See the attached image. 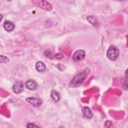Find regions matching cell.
I'll return each instance as SVG.
<instances>
[{
    "label": "cell",
    "mask_w": 128,
    "mask_h": 128,
    "mask_svg": "<svg viewBox=\"0 0 128 128\" xmlns=\"http://www.w3.org/2000/svg\"><path fill=\"white\" fill-rule=\"evenodd\" d=\"M86 70L76 75L70 82L69 87L76 88L79 86L86 77L88 74V72Z\"/></svg>",
    "instance_id": "obj_1"
},
{
    "label": "cell",
    "mask_w": 128,
    "mask_h": 128,
    "mask_svg": "<svg viewBox=\"0 0 128 128\" xmlns=\"http://www.w3.org/2000/svg\"><path fill=\"white\" fill-rule=\"evenodd\" d=\"M119 54V50L116 46H110L107 50L106 56L110 60H115L118 58Z\"/></svg>",
    "instance_id": "obj_2"
},
{
    "label": "cell",
    "mask_w": 128,
    "mask_h": 128,
    "mask_svg": "<svg viewBox=\"0 0 128 128\" xmlns=\"http://www.w3.org/2000/svg\"><path fill=\"white\" fill-rule=\"evenodd\" d=\"M32 2L34 4H36V6L40 7L46 10H50L52 9V6L50 4L45 0H35L32 1Z\"/></svg>",
    "instance_id": "obj_3"
},
{
    "label": "cell",
    "mask_w": 128,
    "mask_h": 128,
    "mask_svg": "<svg viewBox=\"0 0 128 128\" xmlns=\"http://www.w3.org/2000/svg\"><path fill=\"white\" fill-rule=\"evenodd\" d=\"M86 54L85 52L82 50H76L72 56V59L74 61H80L84 59Z\"/></svg>",
    "instance_id": "obj_4"
},
{
    "label": "cell",
    "mask_w": 128,
    "mask_h": 128,
    "mask_svg": "<svg viewBox=\"0 0 128 128\" xmlns=\"http://www.w3.org/2000/svg\"><path fill=\"white\" fill-rule=\"evenodd\" d=\"M26 101L30 103V104L36 107L40 106L42 103V100L41 98L35 97L27 98H26Z\"/></svg>",
    "instance_id": "obj_5"
},
{
    "label": "cell",
    "mask_w": 128,
    "mask_h": 128,
    "mask_svg": "<svg viewBox=\"0 0 128 128\" xmlns=\"http://www.w3.org/2000/svg\"><path fill=\"white\" fill-rule=\"evenodd\" d=\"M12 90L16 94H20L22 92L24 89V84L21 82H17L14 84L12 86Z\"/></svg>",
    "instance_id": "obj_6"
},
{
    "label": "cell",
    "mask_w": 128,
    "mask_h": 128,
    "mask_svg": "<svg viewBox=\"0 0 128 128\" xmlns=\"http://www.w3.org/2000/svg\"><path fill=\"white\" fill-rule=\"evenodd\" d=\"M25 86L28 90H34L38 88V84L34 80H29L26 82Z\"/></svg>",
    "instance_id": "obj_7"
},
{
    "label": "cell",
    "mask_w": 128,
    "mask_h": 128,
    "mask_svg": "<svg viewBox=\"0 0 128 128\" xmlns=\"http://www.w3.org/2000/svg\"><path fill=\"white\" fill-rule=\"evenodd\" d=\"M84 117L87 119H90L92 117V113L90 108L87 106H84L82 109Z\"/></svg>",
    "instance_id": "obj_8"
},
{
    "label": "cell",
    "mask_w": 128,
    "mask_h": 128,
    "mask_svg": "<svg viewBox=\"0 0 128 128\" xmlns=\"http://www.w3.org/2000/svg\"><path fill=\"white\" fill-rule=\"evenodd\" d=\"M14 26H15L14 22L9 20L5 21L4 24V30L8 32L12 31L14 29Z\"/></svg>",
    "instance_id": "obj_9"
},
{
    "label": "cell",
    "mask_w": 128,
    "mask_h": 128,
    "mask_svg": "<svg viewBox=\"0 0 128 128\" xmlns=\"http://www.w3.org/2000/svg\"><path fill=\"white\" fill-rule=\"evenodd\" d=\"M36 69L39 72H43L46 70V66L42 62H38L36 64Z\"/></svg>",
    "instance_id": "obj_10"
},
{
    "label": "cell",
    "mask_w": 128,
    "mask_h": 128,
    "mask_svg": "<svg viewBox=\"0 0 128 128\" xmlns=\"http://www.w3.org/2000/svg\"><path fill=\"white\" fill-rule=\"evenodd\" d=\"M51 97L54 102H58L60 100V94L56 90H53L51 92Z\"/></svg>",
    "instance_id": "obj_11"
},
{
    "label": "cell",
    "mask_w": 128,
    "mask_h": 128,
    "mask_svg": "<svg viewBox=\"0 0 128 128\" xmlns=\"http://www.w3.org/2000/svg\"><path fill=\"white\" fill-rule=\"evenodd\" d=\"M87 20L92 24L94 25V26L96 24L97 22H96V20L94 16H90L87 17Z\"/></svg>",
    "instance_id": "obj_12"
},
{
    "label": "cell",
    "mask_w": 128,
    "mask_h": 128,
    "mask_svg": "<svg viewBox=\"0 0 128 128\" xmlns=\"http://www.w3.org/2000/svg\"><path fill=\"white\" fill-rule=\"evenodd\" d=\"M44 54H44L46 55V56L48 57L49 58H52V54H51V52L49 50H46Z\"/></svg>",
    "instance_id": "obj_13"
}]
</instances>
